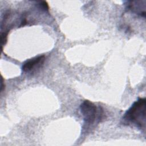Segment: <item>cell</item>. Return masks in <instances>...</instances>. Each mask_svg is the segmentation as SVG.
Instances as JSON below:
<instances>
[{
  "label": "cell",
  "mask_w": 146,
  "mask_h": 146,
  "mask_svg": "<svg viewBox=\"0 0 146 146\" xmlns=\"http://www.w3.org/2000/svg\"><path fill=\"white\" fill-rule=\"evenodd\" d=\"M145 99L139 98L127 111L123 119L127 123L132 124L144 130L145 128Z\"/></svg>",
  "instance_id": "cell-1"
},
{
  "label": "cell",
  "mask_w": 146,
  "mask_h": 146,
  "mask_svg": "<svg viewBox=\"0 0 146 146\" xmlns=\"http://www.w3.org/2000/svg\"><path fill=\"white\" fill-rule=\"evenodd\" d=\"M80 108L85 124L90 125L97 120L100 121L103 115V110L100 107H98L91 102L86 100L81 103Z\"/></svg>",
  "instance_id": "cell-2"
},
{
  "label": "cell",
  "mask_w": 146,
  "mask_h": 146,
  "mask_svg": "<svg viewBox=\"0 0 146 146\" xmlns=\"http://www.w3.org/2000/svg\"><path fill=\"white\" fill-rule=\"evenodd\" d=\"M45 60L44 55H40L31 58L25 62L22 67V70L24 72H30L40 68Z\"/></svg>",
  "instance_id": "cell-3"
},
{
  "label": "cell",
  "mask_w": 146,
  "mask_h": 146,
  "mask_svg": "<svg viewBox=\"0 0 146 146\" xmlns=\"http://www.w3.org/2000/svg\"><path fill=\"white\" fill-rule=\"evenodd\" d=\"M145 1H133L128 2L127 7L132 12L143 17L145 15Z\"/></svg>",
  "instance_id": "cell-4"
}]
</instances>
